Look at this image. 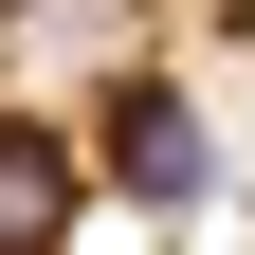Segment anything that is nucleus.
Listing matches in <instances>:
<instances>
[{
  "label": "nucleus",
  "instance_id": "obj_1",
  "mask_svg": "<svg viewBox=\"0 0 255 255\" xmlns=\"http://www.w3.org/2000/svg\"><path fill=\"white\" fill-rule=\"evenodd\" d=\"M55 237H73V146L0 128V255H55Z\"/></svg>",
  "mask_w": 255,
  "mask_h": 255
},
{
  "label": "nucleus",
  "instance_id": "obj_2",
  "mask_svg": "<svg viewBox=\"0 0 255 255\" xmlns=\"http://www.w3.org/2000/svg\"><path fill=\"white\" fill-rule=\"evenodd\" d=\"M110 164L146 182V201H201V110H182V91H128L110 110Z\"/></svg>",
  "mask_w": 255,
  "mask_h": 255
}]
</instances>
